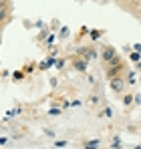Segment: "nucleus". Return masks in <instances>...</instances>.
I'll return each instance as SVG.
<instances>
[{
    "label": "nucleus",
    "instance_id": "f257e3e1",
    "mask_svg": "<svg viewBox=\"0 0 141 149\" xmlns=\"http://www.w3.org/2000/svg\"><path fill=\"white\" fill-rule=\"evenodd\" d=\"M103 58H105L107 63H111V65H113V63L117 61V54H115V49H111V47H109V49H105V50H103Z\"/></svg>",
    "mask_w": 141,
    "mask_h": 149
},
{
    "label": "nucleus",
    "instance_id": "f03ea898",
    "mask_svg": "<svg viewBox=\"0 0 141 149\" xmlns=\"http://www.w3.org/2000/svg\"><path fill=\"white\" fill-rule=\"evenodd\" d=\"M111 89H113V91H123V81H121V79H119V77H115V79H113V81H111Z\"/></svg>",
    "mask_w": 141,
    "mask_h": 149
},
{
    "label": "nucleus",
    "instance_id": "7ed1b4c3",
    "mask_svg": "<svg viewBox=\"0 0 141 149\" xmlns=\"http://www.w3.org/2000/svg\"><path fill=\"white\" fill-rule=\"evenodd\" d=\"M4 18H6V6H4V4H0V22H2Z\"/></svg>",
    "mask_w": 141,
    "mask_h": 149
},
{
    "label": "nucleus",
    "instance_id": "20e7f679",
    "mask_svg": "<svg viewBox=\"0 0 141 149\" xmlns=\"http://www.w3.org/2000/svg\"><path fill=\"white\" fill-rule=\"evenodd\" d=\"M95 145H99V141H97V139H93V141H89V147H95Z\"/></svg>",
    "mask_w": 141,
    "mask_h": 149
},
{
    "label": "nucleus",
    "instance_id": "39448f33",
    "mask_svg": "<svg viewBox=\"0 0 141 149\" xmlns=\"http://www.w3.org/2000/svg\"><path fill=\"white\" fill-rule=\"evenodd\" d=\"M0 4H4V0H0Z\"/></svg>",
    "mask_w": 141,
    "mask_h": 149
}]
</instances>
